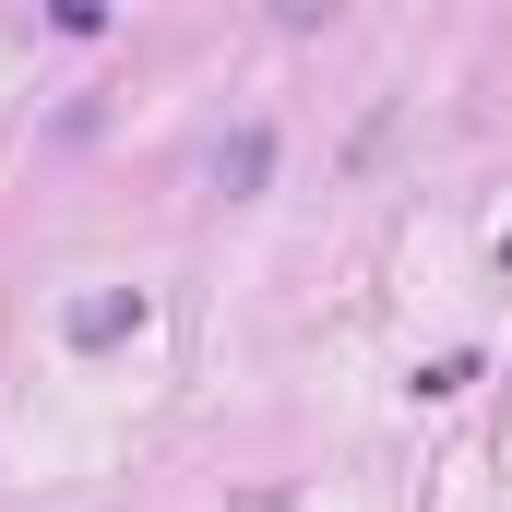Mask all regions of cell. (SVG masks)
<instances>
[{
  "label": "cell",
  "instance_id": "6da1fadb",
  "mask_svg": "<svg viewBox=\"0 0 512 512\" xmlns=\"http://www.w3.org/2000/svg\"><path fill=\"white\" fill-rule=\"evenodd\" d=\"M143 322H155V298H143V286H96V298H72V310H60V334H72L84 358H96V346H120V334H143Z\"/></svg>",
  "mask_w": 512,
  "mask_h": 512
},
{
  "label": "cell",
  "instance_id": "7a4b0ae2",
  "mask_svg": "<svg viewBox=\"0 0 512 512\" xmlns=\"http://www.w3.org/2000/svg\"><path fill=\"white\" fill-rule=\"evenodd\" d=\"M203 179H215V191H227V203H251L262 179H274V131H227V143H215V155H203Z\"/></svg>",
  "mask_w": 512,
  "mask_h": 512
}]
</instances>
